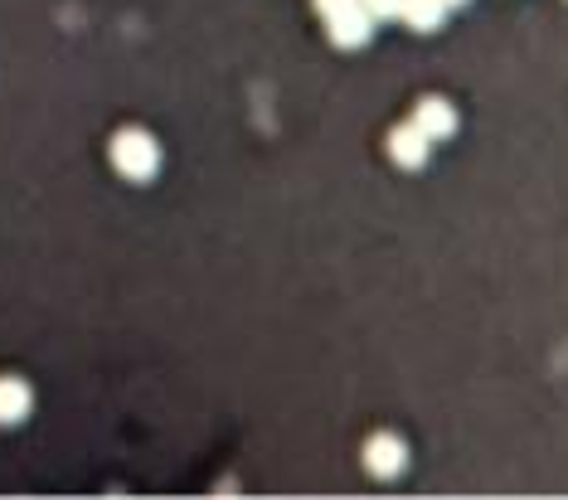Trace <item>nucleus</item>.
Segmentation results:
<instances>
[{
  "mask_svg": "<svg viewBox=\"0 0 568 500\" xmlns=\"http://www.w3.org/2000/svg\"><path fill=\"white\" fill-rule=\"evenodd\" d=\"M112 165H117V175H127V180L147 185L151 175L161 171V146L151 141L147 132L127 127V132H117V137H112Z\"/></svg>",
  "mask_w": 568,
  "mask_h": 500,
  "instance_id": "f257e3e1",
  "label": "nucleus"
},
{
  "mask_svg": "<svg viewBox=\"0 0 568 500\" xmlns=\"http://www.w3.org/2000/svg\"><path fill=\"white\" fill-rule=\"evenodd\" d=\"M326 25H330V45H340V49H359L369 35H375V15H369L365 5L340 10V15H330Z\"/></svg>",
  "mask_w": 568,
  "mask_h": 500,
  "instance_id": "f03ea898",
  "label": "nucleus"
},
{
  "mask_svg": "<svg viewBox=\"0 0 568 500\" xmlns=\"http://www.w3.org/2000/svg\"><path fill=\"white\" fill-rule=\"evenodd\" d=\"M413 127H418L428 141H447L452 132H457V112H452V102H442V98H422L418 108H413Z\"/></svg>",
  "mask_w": 568,
  "mask_h": 500,
  "instance_id": "7ed1b4c3",
  "label": "nucleus"
},
{
  "mask_svg": "<svg viewBox=\"0 0 568 500\" xmlns=\"http://www.w3.org/2000/svg\"><path fill=\"white\" fill-rule=\"evenodd\" d=\"M404 442L399 437H389V433H379V437H369L365 442V466H369V476H399L404 472Z\"/></svg>",
  "mask_w": 568,
  "mask_h": 500,
  "instance_id": "20e7f679",
  "label": "nucleus"
},
{
  "mask_svg": "<svg viewBox=\"0 0 568 500\" xmlns=\"http://www.w3.org/2000/svg\"><path fill=\"white\" fill-rule=\"evenodd\" d=\"M35 409V393H29L25 379H0V428H15V423L29 418Z\"/></svg>",
  "mask_w": 568,
  "mask_h": 500,
  "instance_id": "39448f33",
  "label": "nucleus"
},
{
  "mask_svg": "<svg viewBox=\"0 0 568 500\" xmlns=\"http://www.w3.org/2000/svg\"><path fill=\"white\" fill-rule=\"evenodd\" d=\"M389 155H394L399 165H422L428 161V137H422L413 122H404V127L389 132Z\"/></svg>",
  "mask_w": 568,
  "mask_h": 500,
  "instance_id": "423d86ee",
  "label": "nucleus"
},
{
  "mask_svg": "<svg viewBox=\"0 0 568 500\" xmlns=\"http://www.w3.org/2000/svg\"><path fill=\"white\" fill-rule=\"evenodd\" d=\"M399 20H404L408 29H418V35H432V29L447 20V0H404V5H399Z\"/></svg>",
  "mask_w": 568,
  "mask_h": 500,
  "instance_id": "0eeeda50",
  "label": "nucleus"
},
{
  "mask_svg": "<svg viewBox=\"0 0 568 500\" xmlns=\"http://www.w3.org/2000/svg\"><path fill=\"white\" fill-rule=\"evenodd\" d=\"M359 5H365L369 15H375V20H394V15H399V5H404V0H359Z\"/></svg>",
  "mask_w": 568,
  "mask_h": 500,
  "instance_id": "6e6552de",
  "label": "nucleus"
},
{
  "mask_svg": "<svg viewBox=\"0 0 568 500\" xmlns=\"http://www.w3.org/2000/svg\"><path fill=\"white\" fill-rule=\"evenodd\" d=\"M350 5H359V0H316V10L330 20V15H340V10H350Z\"/></svg>",
  "mask_w": 568,
  "mask_h": 500,
  "instance_id": "1a4fd4ad",
  "label": "nucleus"
},
{
  "mask_svg": "<svg viewBox=\"0 0 568 500\" xmlns=\"http://www.w3.org/2000/svg\"><path fill=\"white\" fill-rule=\"evenodd\" d=\"M452 5H467V0H447V10H452Z\"/></svg>",
  "mask_w": 568,
  "mask_h": 500,
  "instance_id": "9d476101",
  "label": "nucleus"
}]
</instances>
